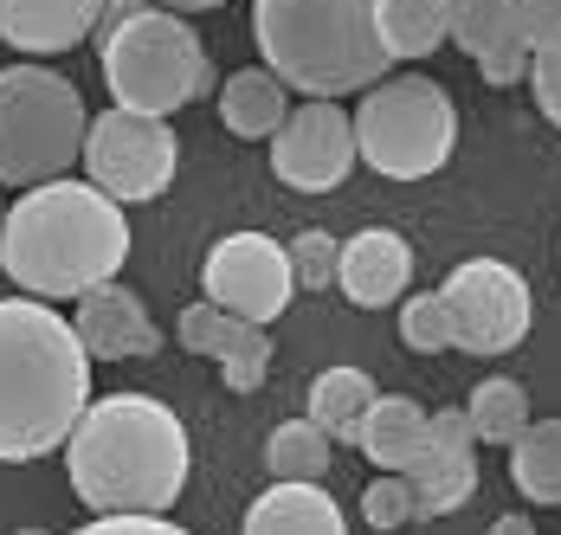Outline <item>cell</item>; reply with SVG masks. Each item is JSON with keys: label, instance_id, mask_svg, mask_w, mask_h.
<instances>
[{"label": "cell", "instance_id": "obj_28", "mask_svg": "<svg viewBox=\"0 0 561 535\" xmlns=\"http://www.w3.org/2000/svg\"><path fill=\"white\" fill-rule=\"evenodd\" d=\"M362 516H368V530H407V523H420L407 478L400 471H381V478L362 483Z\"/></svg>", "mask_w": 561, "mask_h": 535}, {"label": "cell", "instance_id": "obj_23", "mask_svg": "<svg viewBox=\"0 0 561 535\" xmlns=\"http://www.w3.org/2000/svg\"><path fill=\"white\" fill-rule=\"evenodd\" d=\"M375 394H381V387H375L368 368H348V362H342V368H323V375L310 380V413H304V420L323 432L330 445H336V439L348 445V439H355V420L368 413Z\"/></svg>", "mask_w": 561, "mask_h": 535}, {"label": "cell", "instance_id": "obj_35", "mask_svg": "<svg viewBox=\"0 0 561 535\" xmlns=\"http://www.w3.org/2000/svg\"><path fill=\"white\" fill-rule=\"evenodd\" d=\"M556 271H561V246H556Z\"/></svg>", "mask_w": 561, "mask_h": 535}, {"label": "cell", "instance_id": "obj_7", "mask_svg": "<svg viewBox=\"0 0 561 535\" xmlns=\"http://www.w3.org/2000/svg\"><path fill=\"white\" fill-rule=\"evenodd\" d=\"M91 110L65 71H46L39 58L0 71V187H39L71 174L84 149Z\"/></svg>", "mask_w": 561, "mask_h": 535}, {"label": "cell", "instance_id": "obj_4", "mask_svg": "<svg viewBox=\"0 0 561 535\" xmlns=\"http://www.w3.org/2000/svg\"><path fill=\"white\" fill-rule=\"evenodd\" d=\"M252 46L284 91L330 104L393 71L375 46V0H252Z\"/></svg>", "mask_w": 561, "mask_h": 535}, {"label": "cell", "instance_id": "obj_13", "mask_svg": "<svg viewBox=\"0 0 561 535\" xmlns=\"http://www.w3.org/2000/svg\"><path fill=\"white\" fill-rule=\"evenodd\" d=\"M174 342H181L187 355L220 362V380L232 387V394H259L265 375H272V329L226 317V310H214L207 297L187 304V310L174 317Z\"/></svg>", "mask_w": 561, "mask_h": 535}, {"label": "cell", "instance_id": "obj_32", "mask_svg": "<svg viewBox=\"0 0 561 535\" xmlns=\"http://www.w3.org/2000/svg\"><path fill=\"white\" fill-rule=\"evenodd\" d=\"M149 7H162V13H214L226 0H149Z\"/></svg>", "mask_w": 561, "mask_h": 535}, {"label": "cell", "instance_id": "obj_31", "mask_svg": "<svg viewBox=\"0 0 561 535\" xmlns=\"http://www.w3.org/2000/svg\"><path fill=\"white\" fill-rule=\"evenodd\" d=\"M71 535H194V530H181L174 516H91Z\"/></svg>", "mask_w": 561, "mask_h": 535}, {"label": "cell", "instance_id": "obj_2", "mask_svg": "<svg viewBox=\"0 0 561 535\" xmlns=\"http://www.w3.org/2000/svg\"><path fill=\"white\" fill-rule=\"evenodd\" d=\"M123 265H129V219L111 194H98L78 174L26 187L0 214V271L20 284V297L78 304Z\"/></svg>", "mask_w": 561, "mask_h": 535}, {"label": "cell", "instance_id": "obj_36", "mask_svg": "<svg viewBox=\"0 0 561 535\" xmlns=\"http://www.w3.org/2000/svg\"><path fill=\"white\" fill-rule=\"evenodd\" d=\"M0 214H7V207H0Z\"/></svg>", "mask_w": 561, "mask_h": 535}, {"label": "cell", "instance_id": "obj_9", "mask_svg": "<svg viewBox=\"0 0 561 535\" xmlns=\"http://www.w3.org/2000/svg\"><path fill=\"white\" fill-rule=\"evenodd\" d=\"M439 304H446L451 349H465V355H510L536 317L523 271L504 265V259H465L439 284Z\"/></svg>", "mask_w": 561, "mask_h": 535}, {"label": "cell", "instance_id": "obj_1", "mask_svg": "<svg viewBox=\"0 0 561 535\" xmlns=\"http://www.w3.org/2000/svg\"><path fill=\"white\" fill-rule=\"evenodd\" d=\"M187 426L156 394H104L65 439V478L91 516H169L187 490Z\"/></svg>", "mask_w": 561, "mask_h": 535}, {"label": "cell", "instance_id": "obj_12", "mask_svg": "<svg viewBox=\"0 0 561 535\" xmlns=\"http://www.w3.org/2000/svg\"><path fill=\"white\" fill-rule=\"evenodd\" d=\"M413 490L420 516H451L478 497V439L465 426V407H439L426 413V445L413 452V465L400 471Z\"/></svg>", "mask_w": 561, "mask_h": 535}, {"label": "cell", "instance_id": "obj_16", "mask_svg": "<svg viewBox=\"0 0 561 535\" xmlns=\"http://www.w3.org/2000/svg\"><path fill=\"white\" fill-rule=\"evenodd\" d=\"M407 277H413V246L393 226H362L355 239L336 246V291L355 310L400 304L407 297Z\"/></svg>", "mask_w": 561, "mask_h": 535}, {"label": "cell", "instance_id": "obj_24", "mask_svg": "<svg viewBox=\"0 0 561 535\" xmlns=\"http://www.w3.org/2000/svg\"><path fill=\"white\" fill-rule=\"evenodd\" d=\"M465 426L478 445H510L516 432L529 426V394H523V380L510 375H491L471 387V407H465Z\"/></svg>", "mask_w": 561, "mask_h": 535}, {"label": "cell", "instance_id": "obj_27", "mask_svg": "<svg viewBox=\"0 0 561 535\" xmlns=\"http://www.w3.org/2000/svg\"><path fill=\"white\" fill-rule=\"evenodd\" d=\"M400 342H407L413 355H446V349H451L439 291H420V297H407V304H400Z\"/></svg>", "mask_w": 561, "mask_h": 535}, {"label": "cell", "instance_id": "obj_8", "mask_svg": "<svg viewBox=\"0 0 561 535\" xmlns=\"http://www.w3.org/2000/svg\"><path fill=\"white\" fill-rule=\"evenodd\" d=\"M84 181L98 194H111L116 207H142V201H162L181 168V136H174L169 116H136V110H104L84 123Z\"/></svg>", "mask_w": 561, "mask_h": 535}, {"label": "cell", "instance_id": "obj_6", "mask_svg": "<svg viewBox=\"0 0 561 535\" xmlns=\"http://www.w3.org/2000/svg\"><path fill=\"white\" fill-rule=\"evenodd\" d=\"M355 161H368L388 181H426L458 149V110L446 84L426 71H388L355 104Z\"/></svg>", "mask_w": 561, "mask_h": 535}, {"label": "cell", "instance_id": "obj_21", "mask_svg": "<svg viewBox=\"0 0 561 535\" xmlns=\"http://www.w3.org/2000/svg\"><path fill=\"white\" fill-rule=\"evenodd\" d=\"M284 116H290V91L265 65H245V71H232L220 84V123L239 143H272V129Z\"/></svg>", "mask_w": 561, "mask_h": 535}, {"label": "cell", "instance_id": "obj_25", "mask_svg": "<svg viewBox=\"0 0 561 535\" xmlns=\"http://www.w3.org/2000/svg\"><path fill=\"white\" fill-rule=\"evenodd\" d=\"M265 471L278 483H323L330 478V439L310 420H278L265 445Z\"/></svg>", "mask_w": 561, "mask_h": 535}, {"label": "cell", "instance_id": "obj_17", "mask_svg": "<svg viewBox=\"0 0 561 535\" xmlns=\"http://www.w3.org/2000/svg\"><path fill=\"white\" fill-rule=\"evenodd\" d=\"M104 0H0V46L26 58L71 53L98 33Z\"/></svg>", "mask_w": 561, "mask_h": 535}, {"label": "cell", "instance_id": "obj_11", "mask_svg": "<svg viewBox=\"0 0 561 535\" xmlns=\"http://www.w3.org/2000/svg\"><path fill=\"white\" fill-rule=\"evenodd\" d=\"M272 174L297 194H336L355 174V123L330 98H304V104L272 129Z\"/></svg>", "mask_w": 561, "mask_h": 535}, {"label": "cell", "instance_id": "obj_5", "mask_svg": "<svg viewBox=\"0 0 561 535\" xmlns=\"http://www.w3.org/2000/svg\"><path fill=\"white\" fill-rule=\"evenodd\" d=\"M98 65H104L111 104L136 116H174L214 98V58L201 33L162 7H136L129 20L98 26Z\"/></svg>", "mask_w": 561, "mask_h": 535}, {"label": "cell", "instance_id": "obj_29", "mask_svg": "<svg viewBox=\"0 0 561 535\" xmlns=\"http://www.w3.org/2000/svg\"><path fill=\"white\" fill-rule=\"evenodd\" d=\"M529 91H536V110L561 129V39L529 53Z\"/></svg>", "mask_w": 561, "mask_h": 535}, {"label": "cell", "instance_id": "obj_14", "mask_svg": "<svg viewBox=\"0 0 561 535\" xmlns=\"http://www.w3.org/2000/svg\"><path fill=\"white\" fill-rule=\"evenodd\" d=\"M71 329H78V349H84L91 362H149V355L162 349V329L149 317V304H142L129 284H116V277L78 297Z\"/></svg>", "mask_w": 561, "mask_h": 535}, {"label": "cell", "instance_id": "obj_26", "mask_svg": "<svg viewBox=\"0 0 561 535\" xmlns=\"http://www.w3.org/2000/svg\"><path fill=\"white\" fill-rule=\"evenodd\" d=\"M336 246L323 226H310V232H297L290 246H284V259H290V284L297 291H330L336 284Z\"/></svg>", "mask_w": 561, "mask_h": 535}, {"label": "cell", "instance_id": "obj_15", "mask_svg": "<svg viewBox=\"0 0 561 535\" xmlns=\"http://www.w3.org/2000/svg\"><path fill=\"white\" fill-rule=\"evenodd\" d=\"M446 39H458V53L478 65V78L484 84H497V91H510V84H523L529 78V39H523V26L510 20L504 0H451V33Z\"/></svg>", "mask_w": 561, "mask_h": 535}, {"label": "cell", "instance_id": "obj_19", "mask_svg": "<svg viewBox=\"0 0 561 535\" xmlns=\"http://www.w3.org/2000/svg\"><path fill=\"white\" fill-rule=\"evenodd\" d=\"M375 471H407L413 452L426 445V407L407 400V394H375L368 413L355 420V439H348Z\"/></svg>", "mask_w": 561, "mask_h": 535}, {"label": "cell", "instance_id": "obj_18", "mask_svg": "<svg viewBox=\"0 0 561 535\" xmlns=\"http://www.w3.org/2000/svg\"><path fill=\"white\" fill-rule=\"evenodd\" d=\"M239 535H348V516L323 483H265L245 503Z\"/></svg>", "mask_w": 561, "mask_h": 535}, {"label": "cell", "instance_id": "obj_33", "mask_svg": "<svg viewBox=\"0 0 561 535\" xmlns=\"http://www.w3.org/2000/svg\"><path fill=\"white\" fill-rule=\"evenodd\" d=\"M491 535H536V523H529V516H497Z\"/></svg>", "mask_w": 561, "mask_h": 535}, {"label": "cell", "instance_id": "obj_20", "mask_svg": "<svg viewBox=\"0 0 561 535\" xmlns=\"http://www.w3.org/2000/svg\"><path fill=\"white\" fill-rule=\"evenodd\" d=\"M451 33V0H375V46L388 65L439 53Z\"/></svg>", "mask_w": 561, "mask_h": 535}, {"label": "cell", "instance_id": "obj_22", "mask_svg": "<svg viewBox=\"0 0 561 535\" xmlns=\"http://www.w3.org/2000/svg\"><path fill=\"white\" fill-rule=\"evenodd\" d=\"M504 452H510V483L523 490V503L561 510V420H529Z\"/></svg>", "mask_w": 561, "mask_h": 535}, {"label": "cell", "instance_id": "obj_3", "mask_svg": "<svg viewBox=\"0 0 561 535\" xmlns=\"http://www.w3.org/2000/svg\"><path fill=\"white\" fill-rule=\"evenodd\" d=\"M91 407V355L71 317L39 297H0V465L65 452Z\"/></svg>", "mask_w": 561, "mask_h": 535}, {"label": "cell", "instance_id": "obj_10", "mask_svg": "<svg viewBox=\"0 0 561 535\" xmlns=\"http://www.w3.org/2000/svg\"><path fill=\"white\" fill-rule=\"evenodd\" d=\"M201 284H207L214 310H226L239 322H259V329L278 322L290 310V297H297L290 259H284V246L272 232H226V239H214V252L201 265Z\"/></svg>", "mask_w": 561, "mask_h": 535}, {"label": "cell", "instance_id": "obj_30", "mask_svg": "<svg viewBox=\"0 0 561 535\" xmlns=\"http://www.w3.org/2000/svg\"><path fill=\"white\" fill-rule=\"evenodd\" d=\"M510 20L523 26V39L529 46H549V39H561V0H504Z\"/></svg>", "mask_w": 561, "mask_h": 535}, {"label": "cell", "instance_id": "obj_34", "mask_svg": "<svg viewBox=\"0 0 561 535\" xmlns=\"http://www.w3.org/2000/svg\"><path fill=\"white\" fill-rule=\"evenodd\" d=\"M20 535H53V530H20Z\"/></svg>", "mask_w": 561, "mask_h": 535}]
</instances>
